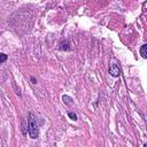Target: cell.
Instances as JSON below:
<instances>
[{
	"mask_svg": "<svg viewBox=\"0 0 147 147\" xmlns=\"http://www.w3.org/2000/svg\"><path fill=\"white\" fill-rule=\"evenodd\" d=\"M6 60H7V55H6V54H3V53H0V63L5 62Z\"/></svg>",
	"mask_w": 147,
	"mask_h": 147,
	"instance_id": "5",
	"label": "cell"
},
{
	"mask_svg": "<svg viewBox=\"0 0 147 147\" xmlns=\"http://www.w3.org/2000/svg\"><path fill=\"white\" fill-rule=\"evenodd\" d=\"M68 115H69V117H70L71 119H74V121L77 119V115H76V114H74V113H69Z\"/></svg>",
	"mask_w": 147,
	"mask_h": 147,
	"instance_id": "7",
	"label": "cell"
},
{
	"mask_svg": "<svg viewBox=\"0 0 147 147\" xmlns=\"http://www.w3.org/2000/svg\"><path fill=\"white\" fill-rule=\"evenodd\" d=\"M109 74H110L111 76H114V77L119 76V68H118L116 64H111V65L109 67Z\"/></svg>",
	"mask_w": 147,
	"mask_h": 147,
	"instance_id": "2",
	"label": "cell"
},
{
	"mask_svg": "<svg viewBox=\"0 0 147 147\" xmlns=\"http://www.w3.org/2000/svg\"><path fill=\"white\" fill-rule=\"evenodd\" d=\"M28 126H29V134L32 139H36L38 137V123L37 118L33 114H29L28 116Z\"/></svg>",
	"mask_w": 147,
	"mask_h": 147,
	"instance_id": "1",
	"label": "cell"
},
{
	"mask_svg": "<svg viewBox=\"0 0 147 147\" xmlns=\"http://www.w3.org/2000/svg\"><path fill=\"white\" fill-rule=\"evenodd\" d=\"M60 49H64V51H68L69 49V47H68V42H64V44H61V47H60Z\"/></svg>",
	"mask_w": 147,
	"mask_h": 147,
	"instance_id": "6",
	"label": "cell"
},
{
	"mask_svg": "<svg viewBox=\"0 0 147 147\" xmlns=\"http://www.w3.org/2000/svg\"><path fill=\"white\" fill-rule=\"evenodd\" d=\"M62 100H63V102H65L67 105H69L70 101H71V99H70L69 96H67V95H63V96H62Z\"/></svg>",
	"mask_w": 147,
	"mask_h": 147,
	"instance_id": "4",
	"label": "cell"
},
{
	"mask_svg": "<svg viewBox=\"0 0 147 147\" xmlns=\"http://www.w3.org/2000/svg\"><path fill=\"white\" fill-rule=\"evenodd\" d=\"M146 48H147V45H146V44H145V45H142V46H141V48H140V54H141V56H142L144 59H146V57H147Z\"/></svg>",
	"mask_w": 147,
	"mask_h": 147,
	"instance_id": "3",
	"label": "cell"
}]
</instances>
